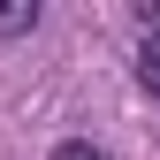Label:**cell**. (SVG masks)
Wrapping results in <instances>:
<instances>
[{"instance_id": "3", "label": "cell", "mask_w": 160, "mask_h": 160, "mask_svg": "<svg viewBox=\"0 0 160 160\" xmlns=\"http://www.w3.org/2000/svg\"><path fill=\"white\" fill-rule=\"evenodd\" d=\"M53 160H107V152H99L92 137H69V145H53Z\"/></svg>"}, {"instance_id": "2", "label": "cell", "mask_w": 160, "mask_h": 160, "mask_svg": "<svg viewBox=\"0 0 160 160\" xmlns=\"http://www.w3.org/2000/svg\"><path fill=\"white\" fill-rule=\"evenodd\" d=\"M38 31V0H0V38H23Z\"/></svg>"}, {"instance_id": "1", "label": "cell", "mask_w": 160, "mask_h": 160, "mask_svg": "<svg viewBox=\"0 0 160 160\" xmlns=\"http://www.w3.org/2000/svg\"><path fill=\"white\" fill-rule=\"evenodd\" d=\"M137 84L160 92V23H145V38H137Z\"/></svg>"}]
</instances>
